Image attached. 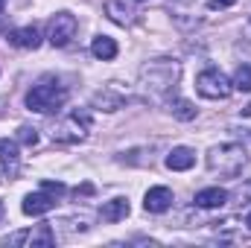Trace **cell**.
<instances>
[{
  "instance_id": "13",
  "label": "cell",
  "mask_w": 251,
  "mask_h": 248,
  "mask_svg": "<svg viewBox=\"0 0 251 248\" xmlns=\"http://www.w3.org/2000/svg\"><path fill=\"white\" fill-rule=\"evenodd\" d=\"M228 198H231V196H228V190H222V187H207V190H199V193H196V204L204 207V210H216V207H222Z\"/></svg>"
},
{
  "instance_id": "25",
  "label": "cell",
  "mask_w": 251,
  "mask_h": 248,
  "mask_svg": "<svg viewBox=\"0 0 251 248\" xmlns=\"http://www.w3.org/2000/svg\"><path fill=\"white\" fill-rule=\"evenodd\" d=\"M246 225H249V228H251V213H249V219H246Z\"/></svg>"
},
{
  "instance_id": "3",
  "label": "cell",
  "mask_w": 251,
  "mask_h": 248,
  "mask_svg": "<svg viewBox=\"0 0 251 248\" xmlns=\"http://www.w3.org/2000/svg\"><path fill=\"white\" fill-rule=\"evenodd\" d=\"M64 102H67V88L53 82V79H44V82L32 85L29 94H26V108L38 111V114H53V111L62 108Z\"/></svg>"
},
{
  "instance_id": "1",
  "label": "cell",
  "mask_w": 251,
  "mask_h": 248,
  "mask_svg": "<svg viewBox=\"0 0 251 248\" xmlns=\"http://www.w3.org/2000/svg\"><path fill=\"white\" fill-rule=\"evenodd\" d=\"M246 164H249V155L240 143H219L207 152V170L222 178H237Z\"/></svg>"
},
{
  "instance_id": "15",
  "label": "cell",
  "mask_w": 251,
  "mask_h": 248,
  "mask_svg": "<svg viewBox=\"0 0 251 248\" xmlns=\"http://www.w3.org/2000/svg\"><path fill=\"white\" fill-rule=\"evenodd\" d=\"M128 198H111V201H105L102 204V210H100V216H102V222H123L126 216H128Z\"/></svg>"
},
{
  "instance_id": "27",
  "label": "cell",
  "mask_w": 251,
  "mask_h": 248,
  "mask_svg": "<svg viewBox=\"0 0 251 248\" xmlns=\"http://www.w3.org/2000/svg\"><path fill=\"white\" fill-rule=\"evenodd\" d=\"M0 216H3V207H0Z\"/></svg>"
},
{
  "instance_id": "4",
  "label": "cell",
  "mask_w": 251,
  "mask_h": 248,
  "mask_svg": "<svg viewBox=\"0 0 251 248\" xmlns=\"http://www.w3.org/2000/svg\"><path fill=\"white\" fill-rule=\"evenodd\" d=\"M88 128H91V117L85 111H73L53 125V140L56 143H79V140H85Z\"/></svg>"
},
{
  "instance_id": "10",
  "label": "cell",
  "mask_w": 251,
  "mask_h": 248,
  "mask_svg": "<svg viewBox=\"0 0 251 248\" xmlns=\"http://www.w3.org/2000/svg\"><path fill=\"white\" fill-rule=\"evenodd\" d=\"M0 167H3V173H6V175H18L21 152H18V143H15V140L0 137Z\"/></svg>"
},
{
  "instance_id": "14",
  "label": "cell",
  "mask_w": 251,
  "mask_h": 248,
  "mask_svg": "<svg viewBox=\"0 0 251 248\" xmlns=\"http://www.w3.org/2000/svg\"><path fill=\"white\" fill-rule=\"evenodd\" d=\"M193 164H196V152L187 149V146H178V149H173V152L167 155V167L176 170V173H184Z\"/></svg>"
},
{
  "instance_id": "18",
  "label": "cell",
  "mask_w": 251,
  "mask_h": 248,
  "mask_svg": "<svg viewBox=\"0 0 251 248\" xmlns=\"http://www.w3.org/2000/svg\"><path fill=\"white\" fill-rule=\"evenodd\" d=\"M170 114L176 117V120H193L196 117V108H193V102L190 99H170Z\"/></svg>"
},
{
  "instance_id": "9",
  "label": "cell",
  "mask_w": 251,
  "mask_h": 248,
  "mask_svg": "<svg viewBox=\"0 0 251 248\" xmlns=\"http://www.w3.org/2000/svg\"><path fill=\"white\" fill-rule=\"evenodd\" d=\"M143 207H146L149 213H164V210H170V207H173V190H170V187H152V190L146 193V198H143Z\"/></svg>"
},
{
  "instance_id": "16",
  "label": "cell",
  "mask_w": 251,
  "mask_h": 248,
  "mask_svg": "<svg viewBox=\"0 0 251 248\" xmlns=\"http://www.w3.org/2000/svg\"><path fill=\"white\" fill-rule=\"evenodd\" d=\"M91 53H94L97 59H102V62H111V59L117 56V41H114L111 35H97V38L91 41Z\"/></svg>"
},
{
  "instance_id": "21",
  "label": "cell",
  "mask_w": 251,
  "mask_h": 248,
  "mask_svg": "<svg viewBox=\"0 0 251 248\" xmlns=\"http://www.w3.org/2000/svg\"><path fill=\"white\" fill-rule=\"evenodd\" d=\"M41 187H44V190H50V193H56V196H62V193H64V184H62V181H44Z\"/></svg>"
},
{
  "instance_id": "7",
  "label": "cell",
  "mask_w": 251,
  "mask_h": 248,
  "mask_svg": "<svg viewBox=\"0 0 251 248\" xmlns=\"http://www.w3.org/2000/svg\"><path fill=\"white\" fill-rule=\"evenodd\" d=\"M21 243H26L29 248H53L56 246V234H53V228L44 222V225H38L35 231H21V234H12V237L3 240V246H21Z\"/></svg>"
},
{
  "instance_id": "19",
  "label": "cell",
  "mask_w": 251,
  "mask_h": 248,
  "mask_svg": "<svg viewBox=\"0 0 251 248\" xmlns=\"http://www.w3.org/2000/svg\"><path fill=\"white\" fill-rule=\"evenodd\" d=\"M237 91H243V94H249L251 91V64H240L237 67V73H234V82H231Z\"/></svg>"
},
{
  "instance_id": "24",
  "label": "cell",
  "mask_w": 251,
  "mask_h": 248,
  "mask_svg": "<svg viewBox=\"0 0 251 248\" xmlns=\"http://www.w3.org/2000/svg\"><path fill=\"white\" fill-rule=\"evenodd\" d=\"M243 114H246V117H251V105H246V108H243Z\"/></svg>"
},
{
  "instance_id": "6",
  "label": "cell",
  "mask_w": 251,
  "mask_h": 248,
  "mask_svg": "<svg viewBox=\"0 0 251 248\" xmlns=\"http://www.w3.org/2000/svg\"><path fill=\"white\" fill-rule=\"evenodd\" d=\"M76 29H79L76 18H73L70 12H59V15L50 21V26H47V41H50L53 47H67V44L76 38Z\"/></svg>"
},
{
  "instance_id": "23",
  "label": "cell",
  "mask_w": 251,
  "mask_h": 248,
  "mask_svg": "<svg viewBox=\"0 0 251 248\" xmlns=\"http://www.w3.org/2000/svg\"><path fill=\"white\" fill-rule=\"evenodd\" d=\"M237 198H240V201H243V198H251V184H249V187H243V190L237 193Z\"/></svg>"
},
{
  "instance_id": "2",
  "label": "cell",
  "mask_w": 251,
  "mask_h": 248,
  "mask_svg": "<svg viewBox=\"0 0 251 248\" xmlns=\"http://www.w3.org/2000/svg\"><path fill=\"white\" fill-rule=\"evenodd\" d=\"M178 73H181L178 62L158 59V62H149V64L140 67V85H143L149 94L161 97V94H167V91L178 82Z\"/></svg>"
},
{
  "instance_id": "11",
  "label": "cell",
  "mask_w": 251,
  "mask_h": 248,
  "mask_svg": "<svg viewBox=\"0 0 251 248\" xmlns=\"http://www.w3.org/2000/svg\"><path fill=\"white\" fill-rule=\"evenodd\" d=\"M9 44L12 47H21V50H38L41 47V35L35 26H21V29H12L9 32Z\"/></svg>"
},
{
  "instance_id": "26",
  "label": "cell",
  "mask_w": 251,
  "mask_h": 248,
  "mask_svg": "<svg viewBox=\"0 0 251 248\" xmlns=\"http://www.w3.org/2000/svg\"><path fill=\"white\" fill-rule=\"evenodd\" d=\"M3 3H6V0H0V12H3Z\"/></svg>"
},
{
  "instance_id": "5",
  "label": "cell",
  "mask_w": 251,
  "mask_h": 248,
  "mask_svg": "<svg viewBox=\"0 0 251 248\" xmlns=\"http://www.w3.org/2000/svg\"><path fill=\"white\" fill-rule=\"evenodd\" d=\"M231 82L216 70V67H204L199 76H196V91L204 97V99H225L231 94Z\"/></svg>"
},
{
  "instance_id": "8",
  "label": "cell",
  "mask_w": 251,
  "mask_h": 248,
  "mask_svg": "<svg viewBox=\"0 0 251 248\" xmlns=\"http://www.w3.org/2000/svg\"><path fill=\"white\" fill-rule=\"evenodd\" d=\"M56 193H50V190H44L41 187V193H29L26 198H24V213L26 216H41V213H47V210H53L56 207Z\"/></svg>"
},
{
  "instance_id": "20",
  "label": "cell",
  "mask_w": 251,
  "mask_h": 248,
  "mask_svg": "<svg viewBox=\"0 0 251 248\" xmlns=\"http://www.w3.org/2000/svg\"><path fill=\"white\" fill-rule=\"evenodd\" d=\"M18 143H24V146H35V143H38V128H32V125H21V128H18Z\"/></svg>"
},
{
  "instance_id": "12",
  "label": "cell",
  "mask_w": 251,
  "mask_h": 248,
  "mask_svg": "<svg viewBox=\"0 0 251 248\" xmlns=\"http://www.w3.org/2000/svg\"><path fill=\"white\" fill-rule=\"evenodd\" d=\"M105 15H108L114 24L128 26V24L134 21V3H131V0H108V3H105Z\"/></svg>"
},
{
  "instance_id": "22",
  "label": "cell",
  "mask_w": 251,
  "mask_h": 248,
  "mask_svg": "<svg viewBox=\"0 0 251 248\" xmlns=\"http://www.w3.org/2000/svg\"><path fill=\"white\" fill-rule=\"evenodd\" d=\"M237 0H207V6L210 9H228V6H234Z\"/></svg>"
},
{
  "instance_id": "17",
  "label": "cell",
  "mask_w": 251,
  "mask_h": 248,
  "mask_svg": "<svg viewBox=\"0 0 251 248\" xmlns=\"http://www.w3.org/2000/svg\"><path fill=\"white\" fill-rule=\"evenodd\" d=\"M126 97L123 94H117L114 88H102L97 97H94V105H100L102 111H117V108H123Z\"/></svg>"
}]
</instances>
